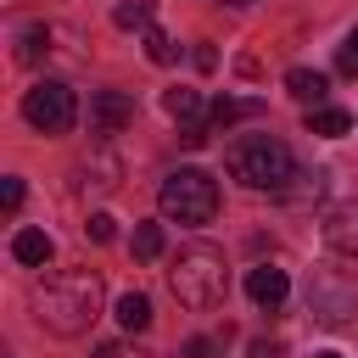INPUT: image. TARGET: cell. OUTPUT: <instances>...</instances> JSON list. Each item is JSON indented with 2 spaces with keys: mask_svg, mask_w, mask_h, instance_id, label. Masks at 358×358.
Masks as SVG:
<instances>
[{
  "mask_svg": "<svg viewBox=\"0 0 358 358\" xmlns=\"http://www.w3.org/2000/svg\"><path fill=\"white\" fill-rule=\"evenodd\" d=\"M0 196H6V213H17V207H22V179L11 173V179L0 185Z\"/></svg>",
  "mask_w": 358,
  "mask_h": 358,
  "instance_id": "cb8c5ba5",
  "label": "cell"
},
{
  "mask_svg": "<svg viewBox=\"0 0 358 358\" xmlns=\"http://www.w3.org/2000/svg\"><path fill=\"white\" fill-rule=\"evenodd\" d=\"M134 257L140 263H151V257H162V224H134Z\"/></svg>",
  "mask_w": 358,
  "mask_h": 358,
  "instance_id": "d6986e66",
  "label": "cell"
},
{
  "mask_svg": "<svg viewBox=\"0 0 358 358\" xmlns=\"http://www.w3.org/2000/svg\"><path fill=\"white\" fill-rule=\"evenodd\" d=\"M168 291H173V296H179V308H190V313L218 308V302H224V291H229L224 252H218V246H207V241L179 246V257H173V268H168Z\"/></svg>",
  "mask_w": 358,
  "mask_h": 358,
  "instance_id": "7a4b0ae2",
  "label": "cell"
},
{
  "mask_svg": "<svg viewBox=\"0 0 358 358\" xmlns=\"http://www.w3.org/2000/svg\"><path fill=\"white\" fill-rule=\"evenodd\" d=\"M50 50V28L45 22H22L17 28V62H39Z\"/></svg>",
  "mask_w": 358,
  "mask_h": 358,
  "instance_id": "9a60e30c",
  "label": "cell"
},
{
  "mask_svg": "<svg viewBox=\"0 0 358 358\" xmlns=\"http://www.w3.org/2000/svg\"><path fill=\"white\" fill-rule=\"evenodd\" d=\"M22 117H28V129H39V134H67V129L78 123V95H73L62 78H39V84L22 95Z\"/></svg>",
  "mask_w": 358,
  "mask_h": 358,
  "instance_id": "5b68a950",
  "label": "cell"
},
{
  "mask_svg": "<svg viewBox=\"0 0 358 358\" xmlns=\"http://www.w3.org/2000/svg\"><path fill=\"white\" fill-rule=\"evenodd\" d=\"M140 45H145V56H151L157 67H168V62H179V45H173V39L162 34V28H145V39H140Z\"/></svg>",
  "mask_w": 358,
  "mask_h": 358,
  "instance_id": "ffe728a7",
  "label": "cell"
},
{
  "mask_svg": "<svg viewBox=\"0 0 358 358\" xmlns=\"http://www.w3.org/2000/svg\"><path fill=\"white\" fill-rule=\"evenodd\" d=\"M101 302H106V285L95 268H56L34 285V319L50 336H84L101 319Z\"/></svg>",
  "mask_w": 358,
  "mask_h": 358,
  "instance_id": "6da1fadb",
  "label": "cell"
},
{
  "mask_svg": "<svg viewBox=\"0 0 358 358\" xmlns=\"http://www.w3.org/2000/svg\"><path fill=\"white\" fill-rule=\"evenodd\" d=\"M95 358H151V352H140L134 341H106V347H101Z\"/></svg>",
  "mask_w": 358,
  "mask_h": 358,
  "instance_id": "603a6c76",
  "label": "cell"
},
{
  "mask_svg": "<svg viewBox=\"0 0 358 358\" xmlns=\"http://www.w3.org/2000/svg\"><path fill=\"white\" fill-rule=\"evenodd\" d=\"M218 352V341H207V336H196V341H185V358H213Z\"/></svg>",
  "mask_w": 358,
  "mask_h": 358,
  "instance_id": "d4e9b609",
  "label": "cell"
},
{
  "mask_svg": "<svg viewBox=\"0 0 358 358\" xmlns=\"http://www.w3.org/2000/svg\"><path fill=\"white\" fill-rule=\"evenodd\" d=\"M162 106H168V117H179L185 129H196V123H201V95H196V90H168V95H162Z\"/></svg>",
  "mask_w": 358,
  "mask_h": 358,
  "instance_id": "2e32d148",
  "label": "cell"
},
{
  "mask_svg": "<svg viewBox=\"0 0 358 358\" xmlns=\"http://www.w3.org/2000/svg\"><path fill=\"white\" fill-rule=\"evenodd\" d=\"M324 179H330L324 168H302V173L291 179V190H285V201H291V207H308V201H319V196H324Z\"/></svg>",
  "mask_w": 358,
  "mask_h": 358,
  "instance_id": "5bb4252c",
  "label": "cell"
},
{
  "mask_svg": "<svg viewBox=\"0 0 358 358\" xmlns=\"http://www.w3.org/2000/svg\"><path fill=\"white\" fill-rule=\"evenodd\" d=\"M246 296H252L263 313H280V302L291 296V280H285V268H274V263H257V268H246Z\"/></svg>",
  "mask_w": 358,
  "mask_h": 358,
  "instance_id": "ba28073f",
  "label": "cell"
},
{
  "mask_svg": "<svg viewBox=\"0 0 358 358\" xmlns=\"http://www.w3.org/2000/svg\"><path fill=\"white\" fill-rule=\"evenodd\" d=\"M157 207H162V218H173V224H213L218 218V179L207 173V168H173L168 179H162V190H157Z\"/></svg>",
  "mask_w": 358,
  "mask_h": 358,
  "instance_id": "277c9868",
  "label": "cell"
},
{
  "mask_svg": "<svg viewBox=\"0 0 358 358\" xmlns=\"http://www.w3.org/2000/svg\"><path fill=\"white\" fill-rule=\"evenodd\" d=\"M196 67H201V73H213V67H218V56H213V45H196Z\"/></svg>",
  "mask_w": 358,
  "mask_h": 358,
  "instance_id": "484cf974",
  "label": "cell"
},
{
  "mask_svg": "<svg viewBox=\"0 0 358 358\" xmlns=\"http://www.w3.org/2000/svg\"><path fill=\"white\" fill-rule=\"evenodd\" d=\"M224 6H252V0H224Z\"/></svg>",
  "mask_w": 358,
  "mask_h": 358,
  "instance_id": "f1b7e54d",
  "label": "cell"
},
{
  "mask_svg": "<svg viewBox=\"0 0 358 358\" xmlns=\"http://www.w3.org/2000/svg\"><path fill=\"white\" fill-rule=\"evenodd\" d=\"M268 106L257 101V95H224V101H213V112H207V129H229V123H246V117H263Z\"/></svg>",
  "mask_w": 358,
  "mask_h": 358,
  "instance_id": "30bf717a",
  "label": "cell"
},
{
  "mask_svg": "<svg viewBox=\"0 0 358 358\" xmlns=\"http://www.w3.org/2000/svg\"><path fill=\"white\" fill-rule=\"evenodd\" d=\"M313 358H341V352H313Z\"/></svg>",
  "mask_w": 358,
  "mask_h": 358,
  "instance_id": "83f0119b",
  "label": "cell"
},
{
  "mask_svg": "<svg viewBox=\"0 0 358 358\" xmlns=\"http://www.w3.org/2000/svg\"><path fill=\"white\" fill-rule=\"evenodd\" d=\"M324 241L336 246V252H347V257H358V196H347V201H336V207H324Z\"/></svg>",
  "mask_w": 358,
  "mask_h": 358,
  "instance_id": "9c48e42d",
  "label": "cell"
},
{
  "mask_svg": "<svg viewBox=\"0 0 358 358\" xmlns=\"http://www.w3.org/2000/svg\"><path fill=\"white\" fill-rule=\"evenodd\" d=\"M112 224H117V218H112V213H95V218H90V224H84V235H90V241H112V235H117V229H112Z\"/></svg>",
  "mask_w": 358,
  "mask_h": 358,
  "instance_id": "44dd1931",
  "label": "cell"
},
{
  "mask_svg": "<svg viewBox=\"0 0 358 358\" xmlns=\"http://www.w3.org/2000/svg\"><path fill=\"white\" fill-rule=\"evenodd\" d=\"M224 162H229V173H235L246 190H274V196H285L291 179L302 173L296 157H291V145L274 140V134H246V140H235Z\"/></svg>",
  "mask_w": 358,
  "mask_h": 358,
  "instance_id": "3957f363",
  "label": "cell"
},
{
  "mask_svg": "<svg viewBox=\"0 0 358 358\" xmlns=\"http://www.w3.org/2000/svg\"><path fill=\"white\" fill-rule=\"evenodd\" d=\"M285 90H291L296 101H313V106H319L324 90H330V78H324V73H308V67H291V73H285Z\"/></svg>",
  "mask_w": 358,
  "mask_h": 358,
  "instance_id": "4fadbf2b",
  "label": "cell"
},
{
  "mask_svg": "<svg viewBox=\"0 0 358 358\" xmlns=\"http://www.w3.org/2000/svg\"><path fill=\"white\" fill-rule=\"evenodd\" d=\"M50 252H56V241H50L45 229H17V235H11V257L28 263V268H45Z\"/></svg>",
  "mask_w": 358,
  "mask_h": 358,
  "instance_id": "8fae6325",
  "label": "cell"
},
{
  "mask_svg": "<svg viewBox=\"0 0 358 358\" xmlns=\"http://www.w3.org/2000/svg\"><path fill=\"white\" fill-rule=\"evenodd\" d=\"M341 73L347 78H358V28L347 34V45H341Z\"/></svg>",
  "mask_w": 358,
  "mask_h": 358,
  "instance_id": "7402d4cb",
  "label": "cell"
},
{
  "mask_svg": "<svg viewBox=\"0 0 358 358\" xmlns=\"http://www.w3.org/2000/svg\"><path fill=\"white\" fill-rule=\"evenodd\" d=\"M129 123H134V95H123V90H95L90 95V134L95 140H112Z\"/></svg>",
  "mask_w": 358,
  "mask_h": 358,
  "instance_id": "8992f818",
  "label": "cell"
},
{
  "mask_svg": "<svg viewBox=\"0 0 358 358\" xmlns=\"http://www.w3.org/2000/svg\"><path fill=\"white\" fill-rule=\"evenodd\" d=\"M151 17H157V0H123V6L112 11V22H117V28H140V34L151 28Z\"/></svg>",
  "mask_w": 358,
  "mask_h": 358,
  "instance_id": "ac0fdd59",
  "label": "cell"
},
{
  "mask_svg": "<svg viewBox=\"0 0 358 358\" xmlns=\"http://www.w3.org/2000/svg\"><path fill=\"white\" fill-rule=\"evenodd\" d=\"M117 324L134 336V330H145L151 324V302L140 296V291H129V296H117Z\"/></svg>",
  "mask_w": 358,
  "mask_h": 358,
  "instance_id": "e0dca14e",
  "label": "cell"
},
{
  "mask_svg": "<svg viewBox=\"0 0 358 358\" xmlns=\"http://www.w3.org/2000/svg\"><path fill=\"white\" fill-rule=\"evenodd\" d=\"M347 129H352V112H347V106H313V112H308V134L341 140Z\"/></svg>",
  "mask_w": 358,
  "mask_h": 358,
  "instance_id": "7c38bea8",
  "label": "cell"
},
{
  "mask_svg": "<svg viewBox=\"0 0 358 358\" xmlns=\"http://www.w3.org/2000/svg\"><path fill=\"white\" fill-rule=\"evenodd\" d=\"M308 308H313L324 324H341V319L358 308V291L341 285L336 274H313V285H308Z\"/></svg>",
  "mask_w": 358,
  "mask_h": 358,
  "instance_id": "52a82bcc",
  "label": "cell"
},
{
  "mask_svg": "<svg viewBox=\"0 0 358 358\" xmlns=\"http://www.w3.org/2000/svg\"><path fill=\"white\" fill-rule=\"evenodd\" d=\"M246 358H280V347H274V341H252V347H246Z\"/></svg>",
  "mask_w": 358,
  "mask_h": 358,
  "instance_id": "4316f807",
  "label": "cell"
}]
</instances>
